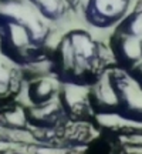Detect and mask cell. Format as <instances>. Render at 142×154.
<instances>
[{
	"mask_svg": "<svg viewBox=\"0 0 142 154\" xmlns=\"http://www.w3.org/2000/svg\"><path fill=\"white\" fill-rule=\"evenodd\" d=\"M58 96L67 114L82 119L93 110L91 100H90V84L66 82V84L61 87Z\"/></svg>",
	"mask_w": 142,
	"mask_h": 154,
	"instance_id": "cell-5",
	"label": "cell"
},
{
	"mask_svg": "<svg viewBox=\"0 0 142 154\" xmlns=\"http://www.w3.org/2000/svg\"><path fill=\"white\" fill-rule=\"evenodd\" d=\"M115 32L128 37L142 38V2H138L137 7L131 10L117 26Z\"/></svg>",
	"mask_w": 142,
	"mask_h": 154,
	"instance_id": "cell-11",
	"label": "cell"
},
{
	"mask_svg": "<svg viewBox=\"0 0 142 154\" xmlns=\"http://www.w3.org/2000/svg\"><path fill=\"white\" fill-rule=\"evenodd\" d=\"M111 53L114 56L117 64H120L124 70H131L137 63L142 60L141 54V40L128 37L121 33L114 32L109 43Z\"/></svg>",
	"mask_w": 142,
	"mask_h": 154,
	"instance_id": "cell-6",
	"label": "cell"
},
{
	"mask_svg": "<svg viewBox=\"0 0 142 154\" xmlns=\"http://www.w3.org/2000/svg\"><path fill=\"white\" fill-rule=\"evenodd\" d=\"M111 67L105 70L101 76H98L90 84V100L94 110L98 113H108V111H120L121 99L120 91L117 87Z\"/></svg>",
	"mask_w": 142,
	"mask_h": 154,
	"instance_id": "cell-4",
	"label": "cell"
},
{
	"mask_svg": "<svg viewBox=\"0 0 142 154\" xmlns=\"http://www.w3.org/2000/svg\"><path fill=\"white\" fill-rule=\"evenodd\" d=\"M67 2H68V5L71 6V9L77 7V6H78V3H80V0H67Z\"/></svg>",
	"mask_w": 142,
	"mask_h": 154,
	"instance_id": "cell-13",
	"label": "cell"
},
{
	"mask_svg": "<svg viewBox=\"0 0 142 154\" xmlns=\"http://www.w3.org/2000/svg\"><path fill=\"white\" fill-rule=\"evenodd\" d=\"M141 54H142V38H141Z\"/></svg>",
	"mask_w": 142,
	"mask_h": 154,
	"instance_id": "cell-14",
	"label": "cell"
},
{
	"mask_svg": "<svg viewBox=\"0 0 142 154\" xmlns=\"http://www.w3.org/2000/svg\"><path fill=\"white\" fill-rule=\"evenodd\" d=\"M132 2L134 0H87L84 16L94 27H114L129 13Z\"/></svg>",
	"mask_w": 142,
	"mask_h": 154,
	"instance_id": "cell-2",
	"label": "cell"
},
{
	"mask_svg": "<svg viewBox=\"0 0 142 154\" xmlns=\"http://www.w3.org/2000/svg\"><path fill=\"white\" fill-rule=\"evenodd\" d=\"M28 121V110L22 104H9L0 107V127L9 130H26Z\"/></svg>",
	"mask_w": 142,
	"mask_h": 154,
	"instance_id": "cell-9",
	"label": "cell"
},
{
	"mask_svg": "<svg viewBox=\"0 0 142 154\" xmlns=\"http://www.w3.org/2000/svg\"><path fill=\"white\" fill-rule=\"evenodd\" d=\"M53 60L60 79L84 84H91L115 61L111 49L82 29L70 30L57 42Z\"/></svg>",
	"mask_w": 142,
	"mask_h": 154,
	"instance_id": "cell-1",
	"label": "cell"
},
{
	"mask_svg": "<svg viewBox=\"0 0 142 154\" xmlns=\"http://www.w3.org/2000/svg\"><path fill=\"white\" fill-rule=\"evenodd\" d=\"M128 72L134 76V79H135L137 82H139L142 84V60L139 61V63H137V64L132 67L131 70H128Z\"/></svg>",
	"mask_w": 142,
	"mask_h": 154,
	"instance_id": "cell-12",
	"label": "cell"
},
{
	"mask_svg": "<svg viewBox=\"0 0 142 154\" xmlns=\"http://www.w3.org/2000/svg\"><path fill=\"white\" fill-rule=\"evenodd\" d=\"M47 22H60L68 14L71 6L67 0H28Z\"/></svg>",
	"mask_w": 142,
	"mask_h": 154,
	"instance_id": "cell-10",
	"label": "cell"
},
{
	"mask_svg": "<svg viewBox=\"0 0 142 154\" xmlns=\"http://www.w3.org/2000/svg\"><path fill=\"white\" fill-rule=\"evenodd\" d=\"M112 73L120 91V111L131 119L142 121V84L137 82L128 70L121 67H114Z\"/></svg>",
	"mask_w": 142,
	"mask_h": 154,
	"instance_id": "cell-3",
	"label": "cell"
},
{
	"mask_svg": "<svg viewBox=\"0 0 142 154\" xmlns=\"http://www.w3.org/2000/svg\"><path fill=\"white\" fill-rule=\"evenodd\" d=\"M16 64L0 50V101L13 99L22 88L24 74Z\"/></svg>",
	"mask_w": 142,
	"mask_h": 154,
	"instance_id": "cell-7",
	"label": "cell"
},
{
	"mask_svg": "<svg viewBox=\"0 0 142 154\" xmlns=\"http://www.w3.org/2000/svg\"><path fill=\"white\" fill-rule=\"evenodd\" d=\"M28 99L34 104H41L58 96V83L55 79L47 76H40L31 79L27 87Z\"/></svg>",
	"mask_w": 142,
	"mask_h": 154,
	"instance_id": "cell-8",
	"label": "cell"
}]
</instances>
